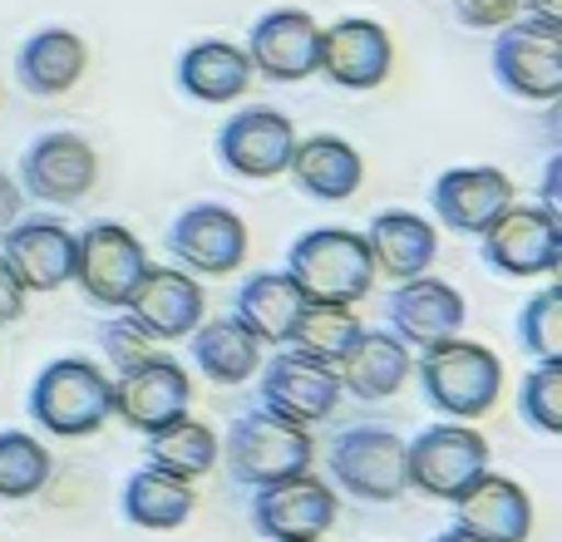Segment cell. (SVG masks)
<instances>
[{
  "mask_svg": "<svg viewBox=\"0 0 562 542\" xmlns=\"http://www.w3.org/2000/svg\"><path fill=\"white\" fill-rule=\"evenodd\" d=\"M30 419L55 439H89L114 419V380L94 360H49L30 385Z\"/></svg>",
  "mask_w": 562,
  "mask_h": 542,
  "instance_id": "obj_1",
  "label": "cell"
},
{
  "mask_svg": "<svg viewBox=\"0 0 562 542\" xmlns=\"http://www.w3.org/2000/svg\"><path fill=\"white\" fill-rule=\"evenodd\" d=\"M419 370V389L425 399L449 419H479L498 405L504 389V360L488 346L464 336H449L439 346H425L415 360Z\"/></svg>",
  "mask_w": 562,
  "mask_h": 542,
  "instance_id": "obj_2",
  "label": "cell"
},
{
  "mask_svg": "<svg viewBox=\"0 0 562 542\" xmlns=\"http://www.w3.org/2000/svg\"><path fill=\"white\" fill-rule=\"evenodd\" d=\"M286 276L301 286L306 301H336V306H356L375 286V262L360 233L350 227H311L291 242Z\"/></svg>",
  "mask_w": 562,
  "mask_h": 542,
  "instance_id": "obj_3",
  "label": "cell"
},
{
  "mask_svg": "<svg viewBox=\"0 0 562 542\" xmlns=\"http://www.w3.org/2000/svg\"><path fill=\"white\" fill-rule=\"evenodd\" d=\"M217 449L227 454V474L243 488H267V484H281V478H296V474H306L311 459H316L311 429L291 425V419H281L262 405L237 415Z\"/></svg>",
  "mask_w": 562,
  "mask_h": 542,
  "instance_id": "obj_4",
  "label": "cell"
},
{
  "mask_svg": "<svg viewBox=\"0 0 562 542\" xmlns=\"http://www.w3.org/2000/svg\"><path fill=\"white\" fill-rule=\"evenodd\" d=\"M326 468L336 478V488H346L360 504H395L409 488L405 439L390 425H356L346 434H336L326 449Z\"/></svg>",
  "mask_w": 562,
  "mask_h": 542,
  "instance_id": "obj_5",
  "label": "cell"
},
{
  "mask_svg": "<svg viewBox=\"0 0 562 542\" xmlns=\"http://www.w3.org/2000/svg\"><path fill=\"white\" fill-rule=\"evenodd\" d=\"M494 75L524 104H558L562 99V20L518 15L494 39Z\"/></svg>",
  "mask_w": 562,
  "mask_h": 542,
  "instance_id": "obj_6",
  "label": "cell"
},
{
  "mask_svg": "<svg viewBox=\"0 0 562 542\" xmlns=\"http://www.w3.org/2000/svg\"><path fill=\"white\" fill-rule=\"evenodd\" d=\"M488 468V439L469 429V419L429 425L415 439H405V474L409 488L439 504H454L469 484Z\"/></svg>",
  "mask_w": 562,
  "mask_h": 542,
  "instance_id": "obj_7",
  "label": "cell"
},
{
  "mask_svg": "<svg viewBox=\"0 0 562 542\" xmlns=\"http://www.w3.org/2000/svg\"><path fill=\"white\" fill-rule=\"evenodd\" d=\"M479 257L498 276H553L562 267V217L538 203H508L488 233H479Z\"/></svg>",
  "mask_w": 562,
  "mask_h": 542,
  "instance_id": "obj_8",
  "label": "cell"
},
{
  "mask_svg": "<svg viewBox=\"0 0 562 542\" xmlns=\"http://www.w3.org/2000/svg\"><path fill=\"white\" fill-rule=\"evenodd\" d=\"M148 271V252L124 223H89L75 237V281L94 306L124 310Z\"/></svg>",
  "mask_w": 562,
  "mask_h": 542,
  "instance_id": "obj_9",
  "label": "cell"
},
{
  "mask_svg": "<svg viewBox=\"0 0 562 542\" xmlns=\"http://www.w3.org/2000/svg\"><path fill=\"white\" fill-rule=\"evenodd\" d=\"M257 399H262V409H272V415L311 429L336 415V405H340L336 365H321V360L281 346L277 355L262 360V370H257Z\"/></svg>",
  "mask_w": 562,
  "mask_h": 542,
  "instance_id": "obj_10",
  "label": "cell"
},
{
  "mask_svg": "<svg viewBox=\"0 0 562 542\" xmlns=\"http://www.w3.org/2000/svg\"><path fill=\"white\" fill-rule=\"evenodd\" d=\"M168 257L188 276H233L247 262V223L223 203H193L168 223Z\"/></svg>",
  "mask_w": 562,
  "mask_h": 542,
  "instance_id": "obj_11",
  "label": "cell"
},
{
  "mask_svg": "<svg viewBox=\"0 0 562 542\" xmlns=\"http://www.w3.org/2000/svg\"><path fill=\"white\" fill-rule=\"evenodd\" d=\"M252 523L267 542H321L336 528V494L306 468L296 478L252 488Z\"/></svg>",
  "mask_w": 562,
  "mask_h": 542,
  "instance_id": "obj_12",
  "label": "cell"
},
{
  "mask_svg": "<svg viewBox=\"0 0 562 542\" xmlns=\"http://www.w3.org/2000/svg\"><path fill=\"white\" fill-rule=\"evenodd\" d=\"M124 316L144 330L154 346H173L198 330V320L207 316L203 286L188 276L183 267H154L148 262L144 281L134 286V296L124 301Z\"/></svg>",
  "mask_w": 562,
  "mask_h": 542,
  "instance_id": "obj_13",
  "label": "cell"
},
{
  "mask_svg": "<svg viewBox=\"0 0 562 542\" xmlns=\"http://www.w3.org/2000/svg\"><path fill=\"white\" fill-rule=\"evenodd\" d=\"M188 405H193V380L168 355L138 360V365L119 370L114 380V415L138 434H154V429L183 419Z\"/></svg>",
  "mask_w": 562,
  "mask_h": 542,
  "instance_id": "obj_14",
  "label": "cell"
},
{
  "mask_svg": "<svg viewBox=\"0 0 562 542\" xmlns=\"http://www.w3.org/2000/svg\"><path fill=\"white\" fill-rule=\"evenodd\" d=\"M395 69V45L380 20L346 15L321 30L316 45V75H326L336 89H380Z\"/></svg>",
  "mask_w": 562,
  "mask_h": 542,
  "instance_id": "obj_15",
  "label": "cell"
},
{
  "mask_svg": "<svg viewBox=\"0 0 562 542\" xmlns=\"http://www.w3.org/2000/svg\"><path fill=\"white\" fill-rule=\"evenodd\" d=\"M94 183H99V154L89 148V138L69 134V128L40 134L20 154V193H30L35 203H79Z\"/></svg>",
  "mask_w": 562,
  "mask_h": 542,
  "instance_id": "obj_16",
  "label": "cell"
},
{
  "mask_svg": "<svg viewBox=\"0 0 562 542\" xmlns=\"http://www.w3.org/2000/svg\"><path fill=\"white\" fill-rule=\"evenodd\" d=\"M385 320H390V336H400L409 350H425V346H439V340L459 336L469 320V306L449 281L439 276H409L400 281L395 291L385 296Z\"/></svg>",
  "mask_w": 562,
  "mask_h": 542,
  "instance_id": "obj_17",
  "label": "cell"
},
{
  "mask_svg": "<svg viewBox=\"0 0 562 542\" xmlns=\"http://www.w3.org/2000/svg\"><path fill=\"white\" fill-rule=\"evenodd\" d=\"M291 148H296V124L281 109H243L217 128V158L237 178H277L286 173Z\"/></svg>",
  "mask_w": 562,
  "mask_h": 542,
  "instance_id": "obj_18",
  "label": "cell"
},
{
  "mask_svg": "<svg viewBox=\"0 0 562 542\" xmlns=\"http://www.w3.org/2000/svg\"><path fill=\"white\" fill-rule=\"evenodd\" d=\"M0 262L20 281V291H59L75 281V233L55 217H20L0 237Z\"/></svg>",
  "mask_w": 562,
  "mask_h": 542,
  "instance_id": "obj_19",
  "label": "cell"
},
{
  "mask_svg": "<svg viewBox=\"0 0 562 542\" xmlns=\"http://www.w3.org/2000/svg\"><path fill=\"white\" fill-rule=\"evenodd\" d=\"M321 25L311 10H267L247 35V65L272 84H301L316 75Z\"/></svg>",
  "mask_w": 562,
  "mask_h": 542,
  "instance_id": "obj_20",
  "label": "cell"
},
{
  "mask_svg": "<svg viewBox=\"0 0 562 542\" xmlns=\"http://www.w3.org/2000/svg\"><path fill=\"white\" fill-rule=\"evenodd\" d=\"M429 203H435V217L449 233L479 237L514 203V183H508L504 168H445L429 188Z\"/></svg>",
  "mask_w": 562,
  "mask_h": 542,
  "instance_id": "obj_21",
  "label": "cell"
},
{
  "mask_svg": "<svg viewBox=\"0 0 562 542\" xmlns=\"http://www.w3.org/2000/svg\"><path fill=\"white\" fill-rule=\"evenodd\" d=\"M454 528L474 533L479 542H528V533H533V498L524 494V484L484 468L454 498Z\"/></svg>",
  "mask_w": 562,
  "mask_h": 542,
  "instance_id": "obj_22",
  "label": "cell"
},
{
  "mask_svg": "<svg viewBox=\"0 0 562 542\" xmlns=\"http://www.w3.org/2000/svg\"><path fill=\"white\" fill-rule=\"evenodd\" d=\"M286 173L316 203H346V197H356L366 188V158H360L356 144H346L336 134H311L296 138Z\"/></svg>",
  "mask_w": 562,
  "mask_h": 542,
  "instance_id": "obj_23",
  "label": "cell"
},
{
  "mask_svg": "<svg viewBox=\"0 0 562 542\" xmlns=\"http://www.w3.org/2000/svg\"><path fill=\"white\" fill-rule=\"evenodd\" d=\"M360 237H366L375 271H385V276H395V281L425 276L439 257V227L419 213H405V207L375 213Z\"/></svg>",
  "mask_w": 562,
  "mask_h": 542,
  "instance_id": "obj_24",
  "label": "cell"
},
{
  "mask_svg": "<svg viewBox=\"0 0 562 542\" xmlns=\"http://www.w3.org/2000/svg\"><path fill=\"white\" fill-rule=\"evenodd\" d=\"M409 370H415V355H409V346L400 336H390V330H360L356 346L336 360L340 395H356V399L400 395Z\"/></svg>",
  "mask_w": 562,
  "mask_h": 542,
  "instance_id": "obj_25",
  "label": "cell"
},
{
  "mask_svg": "<svg viewBox=\"0 0 562 542\" xmlns=\"http://www.w3.org/2000/svg\"><path fill=\"white\" fill-rule=\"evenodd\" d=\"M89 69V45L65 25L35 30L15 55V79L25 84V94L35 99H59L85 79Z\"/></svg>",
  "mask_w": 562,
  "mask_h": 542,
  "instance_id": "obj_26",
  "label": "cell"
},
{
  "mask_svg": "<svg viewBox=\"0 0 562 542\" xmlns=\"http://www.w3.org/2000/svg\"><path fill=\"white\" fill-rule=\"evenodd\" d=\"M252 84L247 49L233 39H198L178 55V89L198 104H233Z\"/></svg>",
  "mask_w": 562,
  "mask_h": 542,
  "instance_id": "obj_27",
  "label": "cell"
},
{
  "mask_svg": "<svg viewBox=\"0 0 562 542\" xmlns=\"http://www.w3.org/2000/svg\"><path fill=\"white\" fill-rule=\"evenodd\" d=\"M193 346V365L203 370L213 385H247L262 370V340L243 326L237 316H217V320H198V330L188 336Z\"/></svg>",
  "mask_w": 562,
  "mask_h": 542,
  "instance_id": "obj_28",
  "label": "cell"
},
{
  "mask_svg": "<svg viewBox=\"0 0 562 542\" xmlns=\"http://www.w3.org/2000/svg\"><path fill=\"white\" fill-rule=\"evenodd\" d=\"M301 306H306V296H301V286L286 276V271H252V276L237 286L233 316L243 320L262 346H286Z\"/></svg>",
  "mask_w": 562,
  "mask_h": 542,
  "instance_id": "obj_29",
  "label": "cell"
},
{
  "mask_svg": "<svg viewBox=\"0 0 562 542\" xmlns=\"http://www.w3.org/2000/svg\"><path fill=\"white\" fill-rule=\"evenodd\" d=\"M119 504H124V518L134 528H148V533H173V528H183L188 518H193L198 498H193V484L168 478L164 468L144 464L138 474H128Z\"/></svg>",
  "mask_w": 562,
  "mask_h": 542,
  "instance_id": "obj_30",
  "label": "cell"
},
{
  "mask_svg": "<svg viewBox=\"0 0 562 542\" xmlns=\"http://www.w3.org/2000/svg\"><path fill=\"white\" fill-rule=\"evenodd\" d=\"M144 439H148L144 444L148 468H164L168 478H183V484L203 478L207 468L217 464V434L193 415L173 419V425L154 429V434H144Z\"/></svg>",
  "mask_w": 562,
  "mask_h": 542,
  "instance_id": "obj_31",
  "label": "cell"
},
{
  "mask_svg": "<svg viewBox=\"0 0 562 542\" xmlns=\"http://www.w3.org/2000/svg\"><path fill=\"white\" fill-rule=\"evenodd\" d=\"M360 330H366V320H356L350 306H336V301H306L301 316H296V326H291L286 346L301 350V355H311V360H321V365H336V360L356 346Z\"/></svg>",
  "mask_w": 562,
  "mask_h": 542,
  "instance_id": "obj_32",
  "label": "cell"
},
{
  "mask_svg": "<svg viewBox=\"0 0 562 542\" xmlns=\"http://www.w3.org/2000/svg\"><path fill=\"white\" fill-rule=\"evenodd\" d=\"M55 464H49V449L40 439L5 429L0 434V504H20V498H35L49 484Z\"/></svg>",
  "mask_w": 562,
  "mask_h": 542,
  "instance_id": "obj_33",
  "label": "cell"
},
{
  "mask_svg": "<svg viewBox=\"0 0 562 542\" xmlns=\"http://www.w3.org/2000/svg\"><path fill=\"white\" fill-rule=\"evenodd\" d=\"M518 346L538 365H562V291L558 286H543L518 310Z\"/></svg>",
  "mask_w": 562,
  "mask_h": 542,
  "instance_id": "obj_34",
  "label": "cell"
},
{
  "mask_svg": "<svg viewBox=\"0 0 562 542\" xmlns=\"http://www.w3.org/2000/svg\"><path fill=\"white\" fill-rule=\"evenodd\" d=\"M518 419L538 434H562V365H538L518 385Z\"/></svg>",
  "mask_w": 562,
  "mask_h": 542,
  "instance_id": "obj_35",
  "label": "cell"
},
{
  "mask_svg": "<svg viewBox=\"0 0 562 542\" xmlns=\"http://www.w3.org/2000/svg\"><path fill=\"white\" fill-rule=\"evenodd\" d=\"M99 346H104V355L114 360L119 370H128V365H138V360L158 355V346H154V340H148L144 330H138L128 316L104 320V330H99Z\"/></svg>",
  "mask_w": 562,
  "mask_h": 542,
  "instance_id": "obj_36",
  "label": "cell"
},
{
  "mask_svg": "<svg viewBox=\"0 0 562 542\" xmlns=\"http://www.w3.org/2000/svg\"><path fill=\"white\" fill-rule=\"evenodd\" d=\"M524 15V0H454V20L464 30H479V35H498L504 25Z\"/></svg>",
  "mask_w": 562,
  "mask_h": 542,
  "instance_id": "obj_37",
  "label": "cell"
},
{
  "mask_svg": "<svg viewBox=\"0 0 562 542\" xmlns=\"http://www.w3.org/2000/svg\"><path fill=\"white\" fill-rule=\"evenodd\" d=\"M20 316H25V291L10 276V267L0 262V326H15Z\"/></svg>",
  "mask_w": 562,
  "mask_h": 542,
  "instance_id": "obj_38",
  "label": "cell"
},
{
  "mask_svg": "<svg viewBox=\"0 0 562 542\" xmlns=\"http://www.w3.org/2000/svg\"><path fill=\"white\" fill-rule=\"evenodd\" d=\"M20 207H25V193H20V183L0 168V237L20 223Z\"/></svg>",
  "mask_w": 562,
  "mask_h": 542,
  "instance_id": "obj_39",
  "label": "cell"
},
{
  "mask_svg": "<svg viewBox=\"0 0 562 542\" xmlns=\"http://www.w3.org/2000/svg\"><path fill=\"white\" fill-rule=\"evenodd\" d=\"M538 207H548V213H558L562 217V154L548 158V178H543V203Z\"/></svg>",
  "mask_w": 562,
  "mask_h": 542,
  "instance_id": "obj_40",
  "label": "cell"
},
{
  "mask_svg": "<svg viewBox=\"0 0 562 542\" xmlns=\"http://www.w3.org/2000/svg\"><path fill=\"white\" fill-rule=\"evenodd\" d=\"M524 15H538V20H562V0H524Z\"/></svg>",
  "mask_w": 562,
  "mask_h": 542,
  "instance_id": "obj_41",
  "label": "cell"
},
{
  "mask_svg": "<svg viewBox=\"0 0 562 542\" xmlns=\"http://www.w3.org/2000/svg\"><path fill=\"white\" fill-rule=\"evenodd\" d=\"M429 542H479L474 533H464V528H445L439 538H429Z\"/></svg>",
  "mask_w": 562,
  "mask_h": 542,
  "instance_id": "obj_42",
  "label": "cell"
}]
</instances>
